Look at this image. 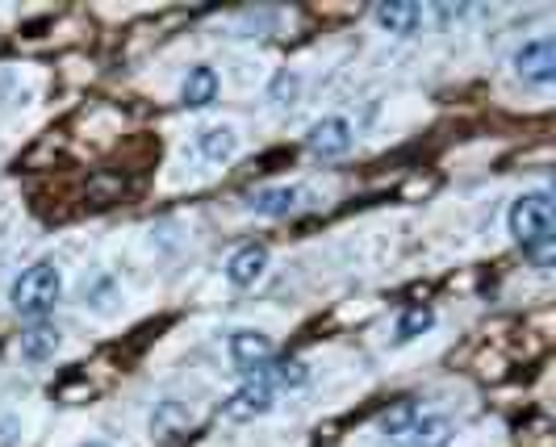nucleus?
I'll use <instances>...</instances> for the list:
<instances>
[{
	"label": "nucleus",
	"instance_id": "obj_1",
	"mask_svg": "<svg viewBox=\"0 0 556 447\" xmlns=\"http://www.w3.org/2000/svg\"><path fill=\"white\" fill-rule=\"evenodd\" d=\"M515 243L523 247V255H531V264L540 272L552 268V247H556V218H552V193L536 188V193L515 197L511 214H506Z\"/></svg>",
	"mask_w": 556,
	"mask_h": 447
},
{
	"label": "nucleus",
	"instance_id": "obj_2",
	"mask_svg": "<svg viewBox=\"0 0 556 447\" xmlns=\"http://www.w3.org/2000/svg\"><path fill=\"white\" fill-rule=\"evenodd\" d=\"M59 297H63V272L55 264H34V268H26V272L13 280V289H9L13 314L17 318H30V322H42L59 305Z\"/></svg>",
	"mask_w": 556,
	"mask_h": 447
},
{
	"label": "nucleus",
	"instance_id": "obj_3",
	"mask_svg": "<svg viewBox=\"0 0 556 447\" xmlns=\"http://www.w3.org/2000/svg\"><path fill=\"white\" fill-rule=\"evenodd\" d=\"M272 406H276V389H272V381H268V364H264V368H256V372H247V381L222 402V418H226V422H256V418H264Z\"/></svg>",
	"mask_w": 556,
	"mask_h": 447
},
{
	"label": "nucleus",
	"instance_id": "obj_4",
	"mask_svg": "<svg viewBox=\"0 0 556 447\" xmlns=\"http://www.w3.org/2000/svg\"><path fill=\"white\" fill-rule=\"evenodd\" d=\"M515 72H519L527 84L548 88V84L556 80V42H552L548 34L527 38L519 51H515Z\"/></svg>",
	"mask_w": 556,
	"mask_h": 447
},
{
	"label": "nucleus",
	"instance_id": "obj_5",
	"mask_svg": "<svg viewBox=\"0 0 556 447\" xmlns=\"http://www.w3.org/2000/svg\"><path fill=\"white\" fill-rule=\"evenodd\" d=\"M352 143H356V130L347 117H322V122H314L306 134V147L318 159H339V155L352 151Z\"/></svg>",
	"mask_w": 556,
	"mask_h": 447
},
{
	"label": "nucleus",
	"instance_id": "obj_6",
	"mask_svg": "<svg viewBox=\"0 0 556 447\" xmlns=\"http://www.w3.org/2000/svg\"><path fill=\"white\" fill-rule=\"evenodd\" d=\"M226 356L247 376V372H256V368H264L272 360V339L264 331H235L226 339Z\"/></svg>",
	"mask_w": 556,
	"mask_h": 447
},
{
	"label": "nucleus",
	"instance_id": "obj_7",
	"mask_svg": "<svg viewBox=\"0 0 556 447\" xmlns=\"http://www.w3.org/2000/svg\"><path fill=\"white\" fill-rule=\"evenodd\" d=\"M264 272H268V247H260V243H247V247H239V251L226 260V280H230L235 289L260 285Z\"/></svg>",
	"mask_w": 556,
	"mask_h": 447
},
{
	"label": "nucleus",
	"instance_id": "obj_8",
	"mask_svg": "<svg viewBox=\"0 0 556 447\" xmlns=\"http://www.w3.org/2000/svg\"><path fill=\"white\" fill-rule=\"evenodd\" d=\"M377 26L393 38H410L414 30L423 26V5H414V0H385V5L373 9Z\"/></svg>",
	"mask_w": 556,
	"mask_h": 447
},
{
	"label": "nucleus",
	"instance_id": "obj_9",
	"mask_svg": "<svg viewBox=\"0 0 556 447\" xmlns=\"http://www.w3.org/2000/svg\"><path fill=\"white\" fill-rule=\"evenodd\" d=\"M301 201V188L297 184H272V188H260V193L247 197V209L260 218H289Z\"/></svg>",
	"mask_w": 556,
	"mask_h": 447
},
{
	"label": "nucleus",
	"instance_id": "obj_10",
	"mask_svg": "<svg viewBox=\"0 0 556 447\" xmlns=\"http://www.w3.org/2000/svg\"><path fill=\"white\" fill-rule=\"evenodd\" d=\"M63 347V335H59V326H46V322H34L26 335H21L17 351H21V360L26 364H46V360H55V351Z\"/></svg>",
	"mask_w": 556,
	"mask_h": 447
},
{
	"label": "nucleus",
	"instance_id": "obj_11",
	"mask_svg": "<svg viewBox=\"0 0 556 447\" xmlns=\"http://www.w3.org/2000/svg\"><path fill=\"white\" fill-rule=\"evenodd\" d=\"M452 439H456V427L448 414H419L402 447H452Z\"/></svg>",
	"mask_w": 556,
	"mask_h": 447
},
{
	"label": "nucleus",
	"instance_id": "obj_12",
	"mask_svg": "<svg viewBox=\"0 0 556 447\" xmlns=\"http://www.w3.org/2000/svg\"><path fill=\"white\" fill-rule=\"evenodd\" d=\"M180 97H184V105H189V109L214 105V101H218V72H214V67H205V63H197L193 72L184 76Z\"/></svg>",
	"mask_w": 556,
	"mask_h": 447
},
{
	"label": "nucleus",
	"instance_id": "obj_13",
	"mask_svg": "<svg viewBox=\"0 0 556 447\" xmlns=\"http://www.w3.org/2000/svg\"><path fill=\"white\" fill-rule=\"evenodd\" d=\"M189 418H193V410L184 406L180 397H164V402H155V410H151V435L172 439L189 427Z\"/></svg>",
	"mask_w": 556,
	"mask_h": 447
},
{
	"label": "nucleus",
	"instance_id": "obj_14",
	"mask_svg": "<svg viewBox=\"0 0 556 447\" xmlns=\"http://www.w3.org/2000/svg\"><path fill=\"white\" fill-rule=\"evenodd\" d=\"M197 151H201V159H210V163H226V159H235V151H239V134L230 126H205L197 134Z\"/></svg>",
	"mask_w": 556,
	"mask_h": 447
},
{
	"label": "nucleus",
	"instance_id": "obj_15",
	"mask_svg": "<svg viewBox=\"0 0 556 447\" xmlns=\"http://www.w3.org/2000/svg\"><path fill=\"white\" fill-rule=\"evenodd\" d=\"M310 376H314V368L306 364V360H268V381H272V389H306L310 385Z\"/></svg>",
	"mask_w": 556,
	"mask_h": 447
},
{
	"label": "nucleus",
	"instance_id": "obj_16",
	"mask_svg": "<svg viewBox=\"0 0 556 447\" xmlns=\"http://www.w3.org/2000/svg\"><path fill=\"white\" fill-rule=\"evenodd\" d=\"M435 326V310L431 305H410V310H402L398 326H393V343H414L419 335H427Z\"/></svg>",
	"mask_w": 556,
	"mask_h": 447
},
{
	"label": "nucleus",
	"instance_id": "obj_17",
	"mask_svg": "<svg viewBox=\"0 0 556 447\" xmlns=\"http://www.w3.org/2000/svg\"><path fill=\"white\" fill-rule=\"evenodd\" d=\"M419 402H398L385 418H381V431H385V439H393V443H406V435H410V427L419 422Z\"/></svg>",
	"mask_w": 556,
	"mask_h": 447
},
{
	"label": "nucleus",
	"instance_id": "obj_18",
	"mask_svg": "<svg viewBox=\"0 0 556 447\" xmlns=\"http://www.w3.org/2000/svg\"><path fill=\"white\" fill-rule=\"evenodd\" d=\"M297 92H301V76L289 72V67H285V72H276L272 84H268V97H272L276 105H293V101H297Z\"/></svg>",
	"mask_w": 556,
	"mask_h": 447
},
{
	"label": "nucleus",
	"instance_id": "obj_19",
	"mask_svg": "<svg viewBox=\"0 0 556 447\" xmlns=\"http://www.w3.org/2000/svg\"><path fill=\"white\" fill-rule=\"evenodd\" d=\"M17 443H21V418L0 414V447H17Z\"/></svg>",
	"mask_w": 556,
	"mask_h": 447
},
{
	"label": "nucleus",
	"instance_id": "obj_20",
	"mask_svg": "<svg viewBox=\"0 0 556 447\" xmlns=\"http://www.w3.org/2000/svg\"><path fill=\"white\" fill-rule=\"evenodd\" d=\"M80 447H113V439H84Z\"/></svg>",
	"mask_w": 556,
	"mask_h": 447
}]
</instances>
